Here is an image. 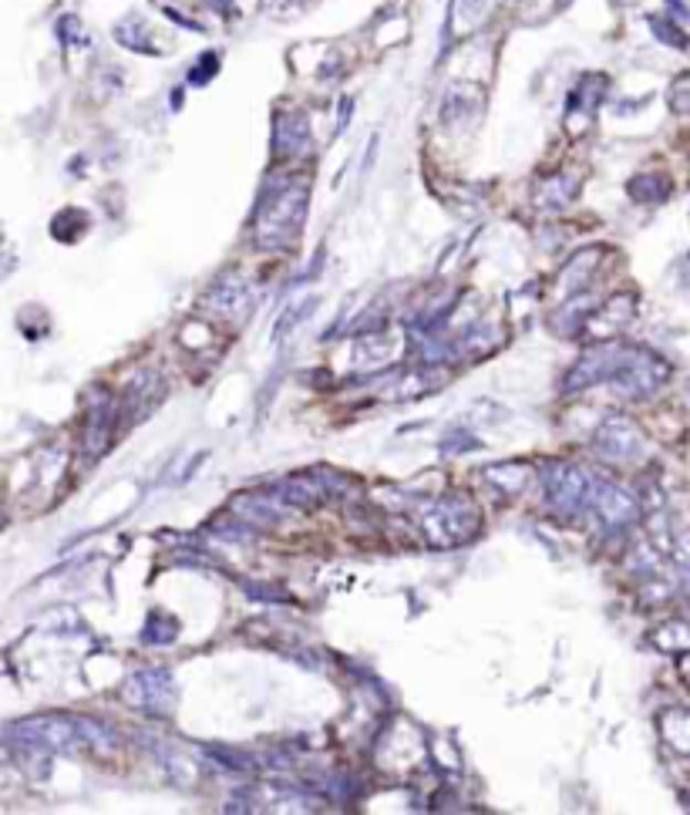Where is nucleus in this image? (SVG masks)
Instances as JSON below:
<instances>
[{
	"label": "nucleus",
	"mask_w": 690,
	"mask_h": 815,
	"mask_svg": "<svg viewBox=\"0 0 690 815\" xmlns=\"http://www.w3.org/2000/svg\"><path fill=\"white\" fill-rule=\"evenodd\" d=\"M542 489H545V499L552 502V509L576 512L586 502H593L596 483L590 479V475L580 465L549 462V465H542Z\"/></svg>",
	"instance_id": "nucleus-4"
},
{
	"label": "nucleus",
	"mask_w": 690,
	"mask_h": 815,
	"mask_svg": "<svg viewBox=\"0 0 690 815\" xmlns=\"http://www.w3.org/2000/svg\"><path fill=\"white\" fill-rule=\"evenodd\" d=\"M422 526H425V536H428L432 547L448 550V547H458V542H468V539L478 536L481 516H478V509H475V502L468 496L448 493L425 512Z\"/></svg>",
	"instance_id": "nucleus-3"
},
{
	"label": "nucleus",
	"mask_w": 690,
	"mask_h": 815,
	"mask_svg": "<svg viewBox=\"0 0 690 815\" xmlns=\"http://www.w3.org/2000/svg\"><path fill=\"white\" fill-rule=\"evenodd\" d=\"M529 475H532V468L526 462H502V465H489L486 468V479L496 483L506 493H522V486L529 483Z\"/></svg>",
	"instance_id": "nucleus-15"
},
{
	"label": "nucleus",
	"mask_w": 690,
	"mask_h": 815,
	"mask_svg": "<svg viewBox=\"0 0 690 815\" xmlns=\"http://www.w3.org/2000/svg\"><path fill=\"white\" fill-rule=\"evenodd\" d=\"M593 448L606 462H634L644 455V435L630 419H606L593 435Z\"/></svg>",
	"instance_id": "nucleus-8"
},
{
	"label": "nucleus",
	"mask_w": 690,
	"mask_h": 815,
	"mask_svg": "<svg viewBox=\"0 0 690 815\" xmlns=\"http://www.w3.org/2000/svg\"><path fill=\"white\" fill-rule=\"evenodd\" d=\"M152 752H156V759H159V765H162V772H166L169 779H176V782H182V785H189V782L199 779L195 759H192L185 749H179L176 741H156V744H152Z\"/></svg>",
	"instance_id": "nucleus-12"
},
{
	"label": "nucleus",
	"mask_w": 690,
	"mask_h": 815,
	"mask_svg": "<svg viewBox=\"0 0 690 815\" xmlns=\"http://www.w3.org/2000/svg\"><path fill=\"white\" fill-rule=\"evenodd\" d=\"M246 304H250V290H246V284H243L240 277H233V274L220 277V284L210 290V297H205V307H213L216 314H226V317L243 314Z\"/></svg>",
	"instance_id": "nucleus-13"
},
{
	"label": "nucleus",
	"mask_w": 690,
	"mask_h": 815,
	"mask_svg": "<svg viewBox=\"0 0 690 815\" xmlns=\"http://www.w3.org/2000/svg\"><path fill=\"white\" fill-rule=\"evenodd\" d=\"M8 744H34L51 755H75L82 749L108 752L118 744L115 731L92 718H67V715H38L28 721H14L4 731Z\"/></svg>",
	"instance_id": "nucleus-1"
},
{
	"label": "nucleus",
	"mask_w": 690,
	"mask_h": 815,
	"mask_svg": "<svg viewBox=\"0 0 690 815\" xmlns=\"http://www.w3.org/2000/svg\"><path fill=\"white\" fill-rule=\"evenodd\" d=\"M125 698L128 705L142 708L149 715H169L176 708V681L166 667H146L128 677Z\"/></svg>",
	"instance_id": "nucleus-6"
},
{
	"label": "nucleus",
	"mask_w": 690,
	"mask_h": 815,
	"mask_svg": "<svg viewBox=\"0 0 690 815\" xmlns=\"http://www.w3.org/2000/svg\"><path fill=\"white\" fill-rule=\"evenodd\" d=\"M276 156H297L307 149V121L304 115H276Z\"/></svg>",
	"instance_id": "nucleus-14"
},
{
	"label": "nucleus",
	"mask_w": 690,
	"mask_h": 815,
	"mask_svg": "<svg viewBox=\"0 0 690 815\" xmlns=\"http://www.w3.org/2000/svg\"><path fill=\"white\" fill-rule=\"evenodd\" d=\"M593 509H596V519H599L606 529H627V526L637 519V512H640L637 499H634L627 489L613 486V483H599V486H596V493H593Z\"/></svg>",
	"instance_id": "nucleus-10"
},
{
	"label": "nucleus",
	"mask_w": 690,
	"mask_h": 815,
	"mask_svg": "<svg viewBox=\"0 0 690 815\" xmlns=\"http://www.w3.org/2000/svg\"><path fill=\"white\" fill-rule=\"evenodd\" d=\"M108 425H112V398L95 391L85 404V448L92 458L108 445Z\"/></svg>",
	"instance_id": "nucleus-11"
},
{
	"label": "nucleus",
	"mask_w": 690,
	"mask_h": 815,
	"mask_svg": "<svg viewBox=\"0 0 690 815\" xmlns=\"http://www.w3.org/2000/svg\"><path fill=\"white\" fill-rule=\"evenodd\" d=\"M294 512V506L273 489H256V493H243L233 499V516L250 522V526H259V529H269L276 522H284V516Z\"/></svg>",
	"instance_id": "nucleus-9"
},
{
	"label": "nucleus",
	"mask_w": 690,
	"mask_h": 815,
	"mask_svg": "<svg viewBox=\"0 0 690 815\" xmlns=\"http://www.w3.org/2000/svg\"><path fill=\"white\" fill-rule=\"evenodd\" d=\"M664 381H667V364L657 354L634 348V358L627 361V368L613 378V391L624 394V398H647Z\"/></svg>",
	"instance_id": "nucleus-7"
},
{
	"label": "nucleus",
	"mask_w": 690,
	"mask_h": 815,
	"mask_svg": "<svg viewBox=\"0 0 690 815\" xmlns=\"http://www.w3.org/2000/svg\"><path fill=\"white\" fill-rule=\"evenodd\" d=\"M634 358V348H624V345H599L593 351H586L576 368L566 374L563 388L573 394V391H583L590 384H599V381H613L619 371L627 368V361Z\"/></svg>",
	"instance_id": "nucleus-5"
},
{
	"label": "nucleus",
	"mask_w": 690,
	"mask_h": 815,
	"mask_svg": "<svg viewBox=\"0 0 690 815\" xmlns=\"http://www.w3.org/2000/svg\"><path fill=\"white\" fill-rule=\"evenodd\" d=\"M304 210H307V186L304 182H297V179L273 182L263 195L259 213H256L259 246H273V250L290 246L294 236L300 233Z\"/></svg>",
	"instance_id": "nucleus-2"
},
{
	"label": "nucleus",
	"mask_w": 690,
	"mask_h": 815,
	"mask_svg": "<svg viewBox=\"0 0 690 815\" xmlns=\"http://www.w3.org/2000/svg\"><path fill=\"white\" fill-rule=\"evenodd\" d=\"M176 634H179V624H176L172 617H166V614H156V617L149 621V627L142 631V641L152 644V647H166V644L176 641Z\"/></svg>",
	"instance_id": "nucleus-16"
}]
</instances>
